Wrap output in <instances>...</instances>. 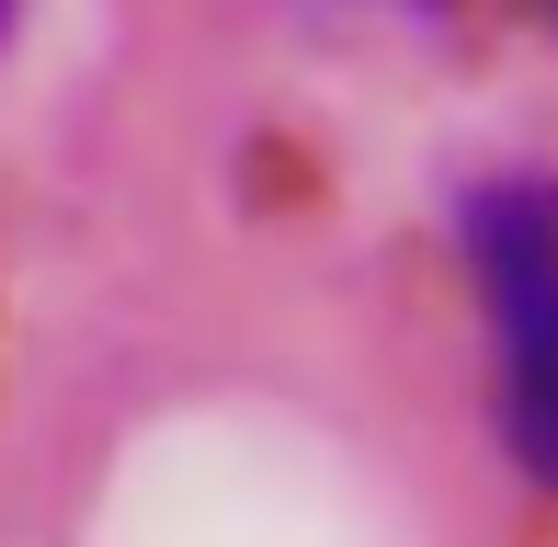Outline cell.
<instances>
[{
    "mask_svg": "<svg viewBox=\"0 0 558 547\" xmlns=\"http://www.w3.org/2000/svg\"><path fill=\"white\" fill-rule=\"evenodd\" d=\"M468 263L501 331V445L536 490H558V194L490 183L468 206Z\"/></svg>",
    "mask_w": 558,
    "mask_h": 547,
    "instance_id": "obj_1",
    "label": "cell"
},
{
    "mask_svg": "<svg viewBox=\"0 0 558 547\" xmlns=\"http://www.w3.org/2000/svg\"><path fill=\"white\" fill-rule=\"evenodd\" d=\"M0 23H12V0H0Z\"/></svg>",
    "mask_w": 558,
    "mask_h": 547,
    "instance_id": "obj_2",
    "label": "cell"
}]
</instances>
